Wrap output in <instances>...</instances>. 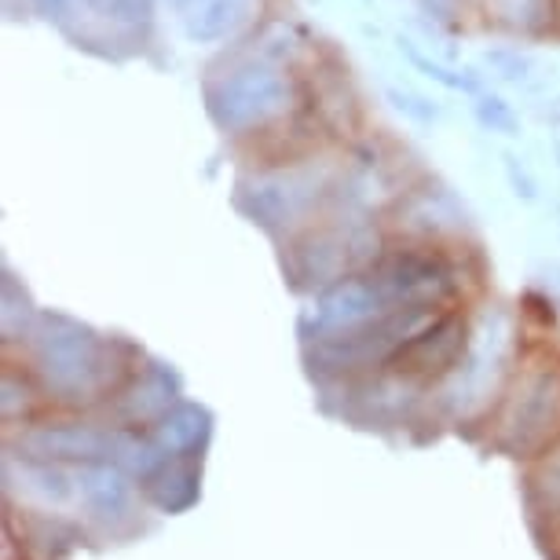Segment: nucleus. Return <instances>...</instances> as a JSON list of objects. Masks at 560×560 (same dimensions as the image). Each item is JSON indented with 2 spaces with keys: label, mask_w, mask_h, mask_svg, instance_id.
<instances>
[{
  "label": "nucleus",
  "mask_w": 560,
  "mask_h": 560,
  "mask_svg": "<svg viewBox=\"0 0 560 560\" xmlns=\"http://www.w3.org/2000/svg\"><path fill=\"white\" fill-rule=\"evenodd\" d=\"M483 67H488L499 81L516 84V89H521V84H532L538 62H535L532 51L502 45V48H488V51H483Z\"/></svg>",
  "instance_id": "aec40b11"
},
{
  "label": "nucleus",
  "mask_w": 560,
  "mask_h": 560,
  "mask_svg": "<svg viewBox=\"0 0 560 560\" xmlns=\"http://www.w3.org/2000/svg\"><path fill=\"white\" fill-rule=\"evenodd\" d=\"M385 228L396 231L404 242H432V246H454L458 238L469 235L472 213L458 195L440 179H418L407 184L388 206Z\"/></svg>",
  "instance_id": "0eeeda50"
},
{
  "label": "nucleus",
  "mask_w": 560,
  "mask_h": 560,
  "mask_svg": "<svg viewBox=\"0 0 560 560\" xmlns=\"http://www.w3.org/2000/svg\"><path fill=\"white\" fill-rule=\"evenodd\" d=\"M23 447L45 462H107L114 454H129L132 443L125 432L96 429V425H37L23 436Z\"/></svg>",
  "instance_id": "9d476101"
},
{
  "label": "nucleus",
  "mask_w": 560,
  "mask_h": 560,
  "mask_svg": "<svg viewBox=\"0 0 560 560\" xmlns=\"http://www.w3.org/2000/svg\"><path fill=\"white\" fill-rule=\"evenodd\" d=\"M502 443L513 451H538L560 429V363L535 359L516 374L502 404Z\"/></svg>",
  "instance_id": "423d86ee"
},
{
  "label": "nucleus",
  "mask_w": 560,
  "mask_h": 560,
  "mask_svg": "<svg viewBox=\"0 0 560 560\" xmlns=\"http://www.w3.org/2000/svg\"><path fill=\"white\" fill-rule=\"evenodd\" d=\"M477 103H472V118H477V125L483 132L491 136H502V140H516L524 129H521V114H516V107L505 96H499V92H480V96H472Z\"/></svg>",
  "instance_id": "a211bd4d"
},
{
  "label": "nucleus",
  "mask_w": 560,
  "mask_h": 560,
  "mask_svg": "<svg viewBox=\"0 0 560 560\" xmlns=\"http://www.w3.org/2000/svg\"><path fill=\"white\" fill-rule=\"evenodd\" d=\"M370 271L393 304L443 308L458 290V260H454L451 246H432V242H399V246L385 249Z\"/></svg>",
  "instance_id": "39448f33"
},
{
  "label": "nucleus",
  "mask_w": 560,
  "mask_h": 560,
  "mask_svg": "<svg viewBox=\"0 0 560 560\" xmlns=\"http://www.w3.org/2000/svg\"><path fill=\"white\" fill-rule=\"evenodd\" d=\"M34 348V370L56 396H92L114 382L110 345L89 326L62 319V315H40L34 330L26 334Z\"/></svg>",
  "instance_id": "20e7f679"
},
{
  "label": "nucleus",
  "mask_w": 560,
  "mask_h": 560,
  "mask_svg": "<svg viewBox=\"0 0 560 560\" xmlns=\"http://www.w3.org/2000/svg\"><path fill=\"white\" fill-rule=\"evenodd\" d=\"M121 407L136 425H143V421H162L168 410L176 407V388L165 374H147L143 382H132L129 396H121Z\"/></svg>",
  "instance_id": "4468645a"
},
{
  "label": "nucleus",
  "mask_w": 560,
  "mask_h": 560,
  "mask_svg": "<svg viewBox=\"0 0 560 560\" xmlns=\"http://www.w3.org/2000/svg\"><path fill=\"white\" fill-rule=\"evenodd\" d=\"M165 4H173V8H179V4H184V0H165Z\"/></svg>",
  "instance_id": "393cba45"
},
{
  "label": "nucleus",
  "mask_w": 560,
  "mask_h": 560,
  "mask_svg": "<svg viewBox=\"0 0 560 560\" xmlns=\"http://www.w3.org/2000/svg\"><path fill=\"white\" fill-rule=\"evenodd\" d=\"M396 51L410 62V70L421 73V78L432 81V84H440V89L458 92V96H480V92H483L477 73L462 70V67H451V62H443V59H432L429 51L418 45V40L396 37Z\"/></svg>",
  "instance_id": "ddd939ff"
},
{
  "label": "nucleus",
  "mask_w": 560,
  "mask_h": 560,
  "mask_svg": "<svg viewBox=\"0 0 560 560\" xmlns=\"http://www.w3.org/2000/svg\"><path fill=\"white\" fill-rule=\"evenodd\" d=\"M0 304H4V312H0V326H4V341H19L23 334L34 330V304H30L23 282L15 279L12 268H4V293H0Z\"/></svg>",
  "instance_id": "6ab92c4d"
},
{
  "label": "nucleus",
  "mask_w": 560,
  "mask_h": 560,
  "mask_svg": "<svg viewBox=\"0 0 560 560\" xmlns=\"http://www.w3.org/2000/svg\"><path fill=\"white\" fill-rule=\"evenodd\" d=\"M341 173L323 158H282L249 168L235 187L238 213L268 235H298L337 202Z\"/></svg>",
  "instance_id": "f03ea898"
},
{
  "label": "nucleus",
  "mask_w": 560,
  "mask_h": 560,
  "mask_svg": "<svg viewBox=\"0 0 560 560\" xmlns=\"http://www.w3.org/2000/svg\"><path fill=\"white\" fill-rule=\"evenodd\" d=\"M415 4L432 26H458L469 0H415Z\"/></svg>",
  "instance_id": "5701e85b"
},
{
  "label": "nucleus",
  "mask_w": 560,
  "mask_h": 560,
  "mask_svg": "<svg viewBox=\"0 0 560 560\" xmlns=\"http://www.w3.org/2000/svg\"><path fill=\"white\" fill-rule=\"evenodd\" d=\"M502 176H505V184H510L513 198H521V202H527V206L538 202V179L532 173V165H527L516 151L502 154Z\"/></svg>",
  "instance_id": "4be33fe9"
},
{
  "label": "nucleus",
  "mask_w": 560,
  "mask_h": 560,
  "mask_svg": "<svg viewBox=\"0 0 560 560\" xmlns=\"http://www.w3.org/2000/svg\"><path fill=\"white\" fill-rule=\"evenodd\" d=\"M176 12L191 45H220L253 23L257 0H184Z\"/></svg>",
  "instance_id": "f8f14e48"
},
{
  "label": "nucleus",
  "mask_w": 560,
  "mask_h": 560,
  "mask_svg": "<svg viewBox=\"0 0 560 560\" xmlns=\"http://www.w3.org/2000/svg\"><path fill=\"white\" fill-rule=\"evenodd\" d=\"M494 23L505 26L510 34L538 37L553 26L557 19V0H491Z\"/></svg>",
  "instance_id": "2eb2a0df"
},
{
  "label": "nucleus",
  "mask_w": 560,
  "mask_h": 560,
  "mask_svg": "<svg viewBox=\"0 0 560 560\" xmlns=\"http://www.w3.org/2000/svg\"><path fill=\"white\" fill-rule=\"evenodd\" d=\"M282 268L298 290L323 293L334 282L348 279L355 271H370L382 260L385 228L366 206H352L345 198L315 217L308 228L287 238L282 246Z\"/></svg>",
  "instance_id": "f257e3e1"
},
{
  "label": "nucleus",
  "mask_w": 560,
  "mask_h": 560,
  "mask_svg": "<svg viewBox=\"0 0 560 560\" xmlns=\"http://www.w3.org/2000/svg\"><path fill=\"white\" fill-rule=\"evenodd\" d=\"M388 308H396V304L385 298L374 271H355L348 279L334 282V287H326L323 293H315V337L355 330V326L377 319Z\"/></svg>",
  "instance_id": "1a4fd4ad"
},
{
  "label": "nucleus",
  "mask_w": 560,
  "mask_h": 560,
  "mask_svg": "<svg viewBox=\"0 0 560 560\" xmlns=\"http://www.w3.org/2000/svg\"><path fill=\"white\" fill-rule=\"evenodd\" d=\"M158 0H110L107 30L125 40H147L154 30Z\"/></svg>",
  "instance_id": "f3484780"
},
{
  "label": "nucleus",
  "mask_w": 560,
  "mask_h": 560,
  "mask_svg": "<svg viewBox=\"0 0 560 560\" xmlns=\"http://www.w3.org/2000/svg\"><path fill=\"white\" fill-rule=\"evenodd\" d=\"M465 348H469V323L462 312L443 308L410 341L399 345V352L385 366L404 382H440L462 363Z\"/></svg>",
  "instance_id": "6e6552de"
},
{
  "label": "nucleus",
  "mask_w": 560,
  "mask_h": 560,
  "mask_svg": "<svg viewBox=\"0 0 560 560\" xmlns=\"http://www.w3.org/2000/svg\"><path fill=\"white\" fill-rule=\"evenodd\" d=\"M158 432H162V443L168 451L195 447V443L209 432V415L195 404H176L162 421H158Z\"/></svg>",
  "instance_id": "dca6fc26"
},
{
  "label": "nucleus",
  "mask_w": 560,
  "mask_h": 560,
  "mask_svg": "<svg viewBox=\"0 0 560 560\" xmlns=\"http://www.w3.org/2000/svg\"><path fill=\"white\" fill-rule=\"evenodd\" d=\"M73 8H78V0H30V12L59 26L67 23V15H73Z\"/></svg>",
  "instance_id": "b1692460"
},
{
  "label": "nucleus",
  "mask_w": 560,
  "mask_h": 560,
  "mask_svg": "<svg viewBox=\"0 0 560 560\" xmlns=\"http://www.w3.org/2000/svg\"><path fill=\"white\" fill-rule=\"evenodd\" d=\"M385 100L393 103V110L396 114H404L407 121H415V125H436L440 121V107L432 100L425 96H418V92H410V89H399V84H388L385 89Z\"/></svg>",
  "instance_id": "412c9836"
},
{
  "label": "nucleus",
  "mask_w": 560,
  "mask_h": 560,
  "mask_svg": "<svg viewBox=\"0 0 560 560\" xmlns=\"http://www.w3.org/2000/svg\"><path fill=\"white\" fill-rule=\"evenodd\" d=\"M308 103L315 110V121L326 132L337 136H352L363 121V100L355 92V81L348 67H341L337 59L315 62L312 81H308Z\"/></svg>",
  "instance_id": "9b49d317"
},
{
  "label": "nucleus",
  "mask_w": 560,
  "mask_h": 560,
  "mask_svg": "<svg viewBox=\"0 0 560 560\" xmlns=\"http://www.w3.org/2000/svg\"><path fill=\"white\" fill-rule=\"evenodd\" d=\"M298 107V84L271 56H249L206 81V114L231 140L271 132Z\"/></svg>",
  "instance_id": "7ed1b4c3"
}]
</instances>
